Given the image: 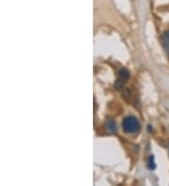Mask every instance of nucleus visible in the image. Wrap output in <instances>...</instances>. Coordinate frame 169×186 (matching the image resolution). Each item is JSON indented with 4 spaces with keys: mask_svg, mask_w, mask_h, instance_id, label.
<instances>
[{
    "mask_svg": "<svg viewBox=\"0 0 169 186\" xmlns=\"http://www.w3.org/2000/svg\"><path fill=\"white\" fill-rule=\"evenodd\" d=\"M122 127L124 131L129 134L137 133L140 129V123L135 117H127L123 120Z\"/></svg>",
    "mask_w": 169,
    "mask_h": 186,
    "instance_id": "nucleus-1",
    "label": "nucleus"
},
{
    "mask_svg": "<svg viewBox=\"0 0 169 186\" xmlns=\"http://www.w3.org/2000/svg\"><path fill=\"white\" fill-rule=\"evenodd\" d=\"M162 45H164L165 52L167 53V55H169V30H166L162 33Z\"/></svg>",
    "mask_w": 169,
    "mask_h": 186,
    "instance_id": "nucleus-2",
    "label": "nucleus"
},
{
    "mask_svg": "<svg viewBox=\"0 0 169 186\" xmlns=\"http://www.w3.org/2000/svg\"><path fill=\"white\" fill-rule=\"evenodd\" d=\"M106 128L110 133H116L117 132V124L114 120H109L106 124Z\"/></svg>",
    "mask_w": 169,
    "mask_h": 186,
    "instance_id": "nucleus-3",
    "label": "nucleus"
},
{
    "mask_svg": "<svg viewBox=\"0 0 169 186\" xmlns=\"http://www.w3.org/2000/svg\"><path fill=\"white\" fill-rule=\"evenodd\" d=\"M148 167L150 169H154L155 167H156V165H155V163H154V158H153V156L151 155V156L149 157V160H148Z\"/></svg>",
    "mask_w": 169,
    "mask_h": 186,
    "instance_id": "nucleus-4",
    "label": "nucleus"
}]
</instances>
